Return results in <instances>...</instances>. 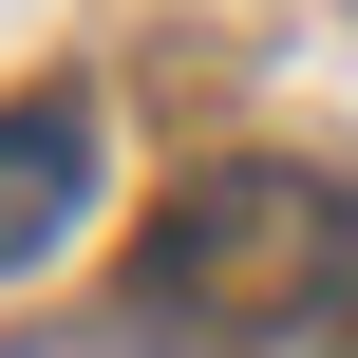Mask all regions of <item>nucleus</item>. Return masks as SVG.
I'll return each mask as SVG.
<instances>
[{
    "instance_id": "f257e3e1",
    "label": "nucleus",
    "mask_w": 358,
    "mask_h": 358,
    "mask_svg": "<svg viewBox=\"0 0 358 358\" xmlns=\"http://www.w3.org/2000/svg\"><path fill=\"white\" fill-rule=\"evenodd\" d=\"M358 283V208L321 170H208L151 245H132V321L170 358H302Z\"/></svg>"
},
{
    "instance_id": "f03ea898",
    "label": "nucleus",
    "mask_w": 358,
    "mask_h": 358,
    "mask_svg": "<svg viewBox=\"0 0 358 358\" xmlns=\"http://www.w3.org/2000/svg\"><path fill=\"white\" fill-rule=\"evenodd\" d=\"M94 208V113L76 94H0V264H57Z\"/></svg>"
}]
</instances>
